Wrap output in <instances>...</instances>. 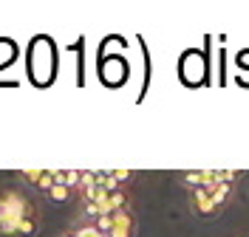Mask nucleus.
<instances>
[{
	"label": "nucleus",
	"mask_w": 249,
	"mask_h": 237,
	"mask_svg": "<svg viewBox=\"0 0 249 237\" xmlns=\"http://www.w3.org/2000/svg\"><path fill=\"white\" fill-rule=\"evenodd\" d=\"M34 215H40V209L29 195H23L15 187L0 190V235H17V226Z\"/></svg>",
	"instance_id": "1"
},
{
	"label": "nucleus",
	"mask_w": 249,
	"mask_h": 237,
	"mask_svg": "<svg viewBox=\"0 0 249 237\" xmlns=\"http://www.w3.org/2000/svg\"><path fill=\"white\" fill-rule=\"evenodd\" d=\"M176 181H178L187 192L210 190V187H215V170H187V173H178Z\"/></svg>",
	"instance_id": "2"
},
{
	"label": "nucleus",
	"mask_w": 249,
	"mask_h": 237,
	"mask_svg": "<svg viewBox=\"0 0 249 237\" xmlns=\"http://www.w3.org/2000/svg\"><path fill=\"white\" fill-rule=\"evenodd\" d=\"M136 212L133 206L130 209H122V212H113V229H110L108 237H136Z\"/></svg>",
	"instance_id": "3"
},
{
	"label": "nucleus",
	"mask_w": 249,
	"mask_h": 237,
	"mask_svg": "<svg viewBox=\"0 0 249 237\" xmlns=\"http://www.w3.org/2000/svg\"><path fill=\"white\" fill-rule=\"evenodd\" d=\"M190 209H193L198 218H213V215H218V209H215V204H213V195H210V190L190 192Z\"/></svg>",
	"instance_id": "4"
},
{
	"label": "nucleus",
	"mask_w": 249,
	"mask_h": 237,
	"mask_svg": "<svg viewBox=\"0 0 249 237\" xmlns=\"http://www.w3.org/2000/svg\"><path fill=\"white\" fill-rule=\"evenodd\" d=\"M210 195H213V204H215L218 212H224L230 201L235 198V184H215V187H210Z\"/></svg>",
	"instance_id": "5"
},
{
	"label": "nucleus",
	"mask_w": 249,
	"mask_h": 237,
	"mask_svg": "<svg viewBox=\"0 0 249 237\" xmlns=\"http://www.w3.org/2000/svg\"><path fill=\"white\" fill-rule=\"evenodd\" d=\"M108 175L119 190H127V187L136 181V173H133V170H108Z\"/></svg>",
	"instance_id": "6"
},
{
	"label": "nucleus",
	"mask_w": 249,
	"mask_h": 237,
	"mask_svg": "<svg viewBox=\"0 0 249 237\" xmlns=\"http://www.w3.org/2000/svg\"><path fill=\"white\" fill-rule=\"evenodd\" d=\"M71 195H77V192H71L68 187H60V184H54V187L46 192V198L48 201H54V204H65V201H71Z\"/></svg>",
	"instance_id": "7"
},
{
	"label": "nucleus",
	"mask_w": 249,
	"mask_h": 237,
	"mask_svg": "<svg viewBox=\"0 0 249 237\" xmlns=\"http://www.w3.org/2000/svg\"><path fill=\"white\" fill-rule=\"evenodd\" d=\"M71 232H74L77 237H105L93 223H85V221H77L74 226H71Z\"/></svg>",
	"instance_id": "8"
},
{
	"label": "nucleus",
	"mask_w": 249,
	"mask_h": 237,
	"mask_svg": "<svg viewBox=\"0 0 249 237\" xmlns=\"http://www.w3.org/2000/svg\"><path fill=\"white\" fill-rule=\"evenodd\" d=\"M43 173H46V170H20V181L37 190V184H40V178H43Z\"/></svg>",
	"instance_id": "9"
},
{
	"label": "nucleus",
	"mask_w": 249,
	"mask_h": 237,
	"mask_svg": "<svg viewBox=\"0 0 249 237\" xmlns=\"http://www.w3.org/2000/svg\"><path fill=\"white\" fill-rule=\"evenodd\" d=\"M51 187H54V170H46V173H43V178H40V184H37V190L48 192Z\"/></svg>",
	"instance_id": "10"
},
{
	"label": "nucleus",
	"mask_w": 249,
	"mask_h": 237,
	"mask_svg": "<svg viewBox=\"0 0 249 237\" xmlns=\"http://www.w3.org/2000/svg\"><path fill=\"white\" fill-rule=\"evenodd\" d=\"M60 237H77V235H74V232H71V229H68V232H65V235H60Z\"/></svg>",
	"instance_id": "11"
}]
</instances>
